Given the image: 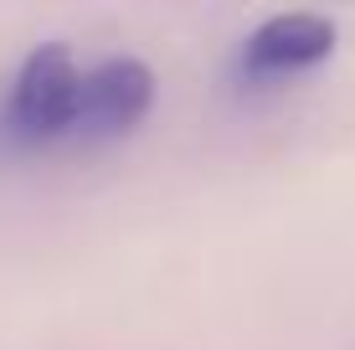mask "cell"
Masks as SVG:
<instances>
[{"instance_id": "obj_1", "label": "cell", "mask_w": 355, "mask_h": 350, "mask_svg": "<svg viewBox=\"0 0 355 350\" xmlns=\"http://www.w3.org/2000/svg\"><path fill=\"white\" fill-rule=\"evenodd\" d=\"M78 57L62 42H42L26 52V62L10 78L6 98V129L21 144H52L72 134V108H78Z\"/></svg>"}, {"instance_id": "obj_2", "label": "cell", "mask_w": 355, "mask_h": 350, "mask_svg": "<svg viewBox=\"0 0 355 350\" xmlns=\"http://www.w3.org/2000/svg\"><path fill=\"white\" fill-rule=\"evenodd\" d=\"M155 108V67L144 57H103L83 67L78 78V108H72V134L83 144L124 139L129 129L144 124Z\"/></svg>"}, {"instance_id": "obj_3", "label": "cell", "mask_w": 355, "mask_h": 350, "mask_svg": "<svg viewBox=\"0 0 355 350\" xmlns=\"http://www.w3.org/2000/svg\"><path fill=\"white\" fill-rule=\"evenodd\" d=\"M340 31L335 21L320 16V10H278L263 26L248 31L242 42V72L252 78H284V72H304L320 67L329 52H335Z\"/></svg>"}]
</instances>
